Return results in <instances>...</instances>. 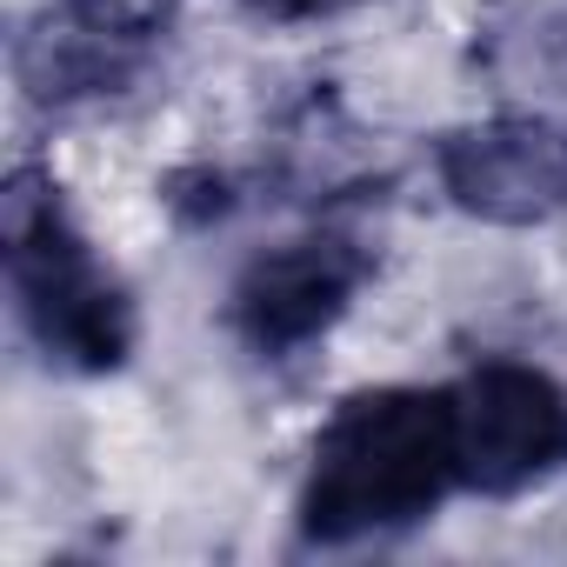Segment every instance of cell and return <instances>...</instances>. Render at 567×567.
<instances>
[{"label": "cell", "instance_id": "1", "mask_svg": "<svg viewBox=\"0 0 567 567\" xmlns=\"http://www.w3.org/2000/svg\"><path fill=\"white\" fill-rule=\"evenodd\" d=\"M461 487L447 394L427 388H368L334 408L315 441L301 527L315 540H368L434 514Z\"/></svg>", "mask_w": 567, "mask_h": 567}, {"label": "cell", "instance_id": "6", "mask_svg": "<svg viewBox=\"0 0 567 567\" xmlns=\"http://www.w3.org/2000/svg\"><path fill=\"white\" fill-rule=\"evenodd\" d=\"M141 48H147V21L134 8H121V0H61L21 41V81L41 101L107 94L141 68Z\"/></svg>", "mask_w": 567, "mask_h": 567}, {"label": "cell", "instance_id": "3", "mask_svg": "<svg viewBox=\"0 0 567 567\" xmlns=\"http://www.w3.org/2000/svg\"><path fill=\"white\" fill-rule=\"evenodd\" d=\"M461 487L514 494L567 461V394L527 361H481L447 388Z\"/></svg>", "mask_w": 567, "mask_h": 567}, {"label": "cell", "instance_id": "2", "mask_svg": "<svg viewBox=\"0 0 567 567\" xmlns=\"http://www.w3.org/2000/svg\"><path fill=\"white\" fill-rule=\"evenodd\" d=\"M8 274H14V301L34 328V341L68 361V368H114L134 348V308L94 260V247L74 234L61 200L34 187L28 174L8 194Z\"/></svg>", "mask_w": 567, "mask_h": 567}, {"label": "cell", "instance_id": "7", "mask_svg": "<svg viewBox=\"0 0 567 567\" xmlns=\"http://www.w3.org/2000/svg\"><path fill=\"white\" fill-rule=\"evenodd\" d=\"M254 14H274V21H321V14H348L361 0H247Z\"/></svg>", "mask_w": 567, "mask_h": 567}, {"label": "cell", "instance_id": "5", "mask_svg": "<svg viewBox=\"0 0 567 567\" xmlns=\"http://www.w3.org/2000/svg\"><path fill=\"white\" fill-rule=\"evenodd\" d=\"M447 194L481 220H547L567 207V127L554 121H481L441 147Z\"/></svg>", "mask_w": 567, "mask_h": 567}, {"label": "cell", "instance_id": "4", "mask_svg": "<svg viewBox=\"0 0 567 567\" xmlns=\"http://www.w3.org/2000/svg\"><path fill=\"white\" fill-rule=\"evenodd\" d=\"M361 274H368V260H361L354 240H334V234L288 240V247L260 254L240 274L234 328L260 354H295V348H308L315 334H328L341 321V308L361 288Z\"/></svg>", "mask_w": 567, "mask_h": 567}]
</instances>
